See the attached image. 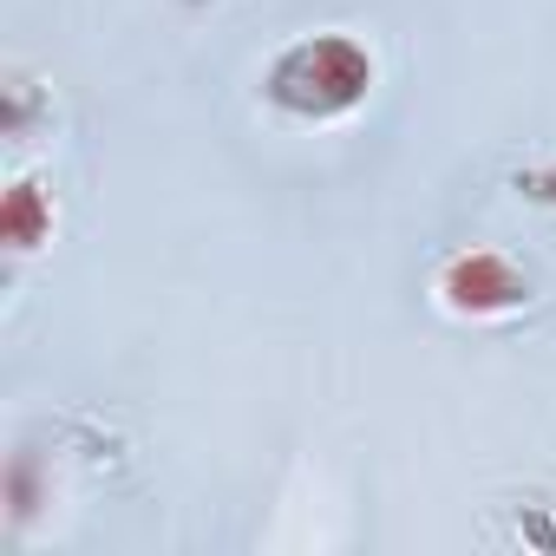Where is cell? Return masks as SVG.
Returning <instances> with one entry per match:
<instances>
[{"label":"cell","mask_w":556,"mask_h":556,"mask_svg":"<svg viewBox=\"0 0 556 556\" xmlns=\"http://www.w3.org/2000/svg\"><path fill=\"white\" fill-rule=\"evenodd\" d=\"M374 79L380 60L367 53V40L328 27V34H295L262 66V99L295 125H341L374 99Z\"/></svg>","instance_id":"cell-1"},{"label":"cell","mask_w":556,"mask_h":556,"mask_svg":"<svg viewBox=\"0 0 556 556\" xmlns=\"http://www.w3.org/2000/svg\"><path fill=\"white\" fill-rule=\"evenodd\" d=\"M432 302L452 321H510L536 302V282L517 255H504L491 242H458L432 268Z\"/></svg>","instance_id":"cell-2"},{"label":"cell","mask_w":556,"mask_h":556,"mask_svg":"<svg viewBox=\"0 0 556 556\" xmlns=\"http://www.w3.org/2000/svg\"><path fill=\"white\" fill-rule=\"evenodd\" d=\"M53 223H60V203L40 177H14L8 197H0V242L8 255H34L53 242Z\"/></svg>","instance_id":"cell-3"},{"label":"cell","mask_w":556,"mask_h":556,"mask_svg":"<svg viewBox=\"0 0 556 556\" xmlns=\"http://www.w3.org/2000/svg\"><path fill=\"white\" fill-rule=\"evenodd\" d=\"M510 190H517L523 203H536V210H556V151L523 157V164L510 170Z\"/></svg>","instance_id":"cell-4"},{"label":"cell","mask_w":556,"mask_h":556,"mask_svg":"<svg viewBox=\"0 0 556 556\" xmlns=\"http://www.w3.org/2000/svg\"><path fill=\"white\" fill-rule=\"evenodd\" d=\"M27 118H34V79H14L8 86V138H27Z\"/></svg>","instance_id":"cell-5"}]
</instances>
